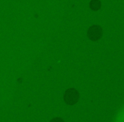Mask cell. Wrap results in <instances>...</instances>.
Listing matches in <instances>:
<instances>
[{"label": "cell", "instance_id": "1", "mask_svg": "<svg viewBox=\"0 0 124 122\" xmlns=\"http://www.w3.org/2000/svg\"><path fill=\"white\" fill-rule=\"evenodd\" d=\"M63 98L67 104H69V105H74V104H77V102L78 101L79 93L74 88H69V89L66 90V92H64Z\"/></svg>", "mask_w": 124, "mask_h": 122}, {"label": "cell", "instance_id": "2", "mask_svg": "<svg viewBox=\"0 0 124 122\" xmlns=\"http://www.w3.org/2000/svg\"><path fill=\"white\" fill-rule=\"evenodd\" d=\"M87 35L88 37L92 41H98L102 36V28L97 25L91 26L89 28Z\"/></svg>", "mask_w": 124, "mask_h": 122}, {"label": "cell", "instance_id": "3", "mask_svg": "<svg viewBox=\"0 0 124 122\" xmlns=\"http://www.w3.org/2000/svg\"><path fill=\"white\" fill-rule=\"evenodd\" d=\"M101 2L100 0H91L90 3V8L94 11H97L101 9Z\"/></svg>", "mask_w": 124, "mask_h": 122}]
</instances>
